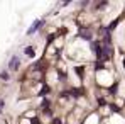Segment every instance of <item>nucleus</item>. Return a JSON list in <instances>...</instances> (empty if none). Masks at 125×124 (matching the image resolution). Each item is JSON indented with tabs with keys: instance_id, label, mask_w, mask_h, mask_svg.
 I'll list each match as a JSON object with an SVG mask.
<instances>
[{
	"instance_id": "2",
	"label": "nucleus",
	"mask_w": 125,
	"mask_h": 124,
	"mask_svg": "<svg viewBox=\"0 0 125 124\" xmlns=\"http://www.w3.org/2000/svg\"><path fill=\"white\" fill-rule=\"evenodd\" d=\"M42 24H44V21H42V19H39V21H36V22H34V26H31V27L27 29V36L34 34V32H36L37 29H41V27H42Z\"/></svg>"
},
{
	"instance_id": "4",
	"label": "nucleus",
	"mask_w": 125,
	"mask_h": 124,
	"mask_svg": "<svg viewBox=\"0 0 125 124\" xmlns=\"http://www.w3.org/2000/svg\"><path fill=\"white\" fill-rule=\"evenodd\" d=\"M80 36H81L83 39H86V41H90V39H91V31H90V29H83V31L80 32Z\"/></svg>"
},
{
	"instance_id": "3",
	"label": "nucleus",
	"mask_w": 125,
	"mask_h": 124,
	"mask_svg": "<svg viewBox=\"0 0 125 124\" xmlns=\"http://www.w3.org/2000/svg\"><path fill=\"white\" fill-rule=\"evenodd\" d=\"M24 53H25V56L34 58V56H36V48H34V46H27V48L24 49Z\"/></svg>"
},
{
	"instance_id": "6",
	"label": "nucleus",
	"mask_w": 125,
	"mask_h": 124,
	"mask_svg": "<svg viewBox=\"0 0 125 124\" xmlns=\"http://www.w3.org/2000/svg\"><path fill=\"white\" fill-rule=\"evenodd\" d=\"M3 105H5V102H3V100H2V99H0V112H2V110H3Z\"/></svg>"
},
{
	"instance_id": "5",
	"label": "nucleus",
	"mask_w": 125,
	"mask_h": 124,
	"mask_svg": "<svg viewBox=\"0 0 125 124\" xmlns=\"http://www.w3.org/2000/svg\"><path fill=\"white\" fill-rule=\"evenodd\" d=\"M0 80H3V82H9L10 80V71H0Z\"/></svg>"
},
{
	"instance_id": "1",
	"label": "nucleus",
	"mask_w": 125,
	"mask_h": 124,
	"mask_svg": "<svg viewBox=\"0 0 125 124\" xmlns=\"http://www.w3.org/2000/svg\"><path fill=\"white\" fill-rule=\"evenodd\" d=\"M21 68V58L19 56H12L10 63H9V71H19Z\"/></svg>"
}]
</instances>
